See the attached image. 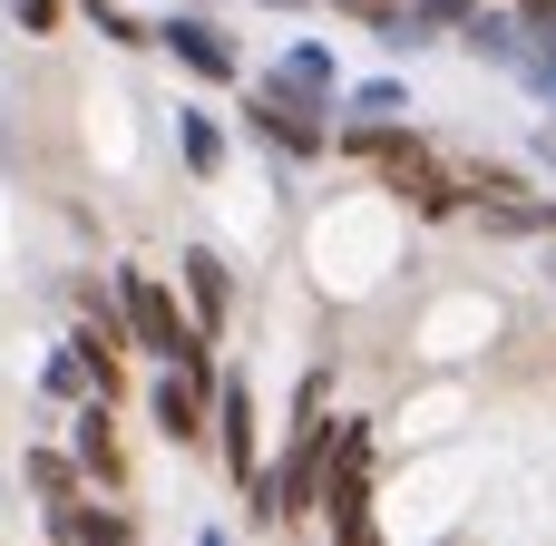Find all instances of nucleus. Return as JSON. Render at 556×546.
Masks as SVG:
<instances>
[{
  "label": "nucleus",
  "mask_w": 556,
  "mask_h": 546,
  "mask_svg": "<svg viewBox=\"0 0 556 546\" xmlns=\"http://www.w3.org/2000/svg\"><path fill=\"white\" fill-rule=\"evenodd\" d=\"M108 303H117V322H127V352H147L156 371H215V342L186 322V303L156 283V274H137V264H117V283H108Z\"/></svg>",
  "instance_id": "nucleus-1"
},
{
  "label": "nucleus",
  "mask_w": 556,
  "mask_h": 546,
  "mask_svg": "<svg viewBox=\"0 0 556 546\" xmlns=\"http://www.w3.org/2000/svg\"><path fill=\"white\" fill-rule=\"evenodd\" d=\"M342 147H352V156H371V166H381V186H391V195H410L420 215H459V176H450V166H440V156L410 137V127H381V117H362Z\"/></svg>",
  "instance_id": "nucleus-2"
},
{
  "label": "nucleus",
  "mask_w": 556,
  "mask_h": 546,
  "mask_svg": "<svg viewBox=\"0 0 556 546\" xmlns=\"http://www.w3.org/2000/svg\"><path fill=\"white\" fill-rule=\"evenodd\" d=\"M323 518H332V546H381V537H371V440H362V430H332V459H323Z\"/></svg>",
  "instance_id": "nucleus-3"
},
{
  "label": "nucleus",
  "mask_w": 556,
  "mask_h": 546,
  "mask_svg": "<svg viewBox=\"0 0 556 546\" xmlns=\"http://www.w3.org/2000/svg\"><path fill=\"white\" fill-rule=\"evenodd\" d=\"M244 127H254V137H274L283 156H323V137H332V127H323V98H313V88H293V78H264V88L244 98Z\"/></svg>",
  "instance_id": "nucleus-4"
},
{
  "label": "nucleus",
  "mask_w": 556,
  "mask_h": 546,
  "mask_svg": "<svg viewBox=\"0 0 556 546\" xmlns=\"http://www.w3.org/2000/svg\"><path fill=\"white\" fill-rule=\"evenodd\" d=\"M147 410H156V430H166L176 449H195V440H205V420H215V371H156Z\"/></svg>",
  "instance_id": "nucleus-5"
},
{
  "label": "nucleus",
  "mask_w": 556,
  "mask_h": 546,
  "mask_svg": "<svg viewBox=\"0 0 556 546\" xmlns=\"http://www.w3.org/2000/svg\"><path fill=\"white\" fill-rule=\"evenodd\" d=\"M68 469L88 479V488H127V449H117V401H88L78 410V440H68Z\"/></svg>",
  "instance_id": "nucleus-6"
},
{
  "label": "nucleus",
  "mask_w": 556,
  "mask_h": 546,
  "mask_svg": "<svg viewBox=\"0 0 556 546\" xmlns=\"http://www.w3.org/2000/svg\"><path fill=\"white\" fill-rule=\"evenodd\" d=\"M20 469H29V498H39V518H49V537L68 546V537H78V518H88V479H78L59 449H29Z\"/></svg>",
  "instance_id": "nucleus-7"
},
{
  "label": "nucleus",
  "mask_w": 556,
  "mask_h": 546,
  "mask_svg": "<svg viewBox=\"0 0 556 546\" xmlns=\"http://www.w3.org/2000/svg\"><path fill=\"white\" fill-rule=\"evenodd\" d=\"M176 274H186V303H195V332L215 342V332H225V313H235V264H225L215 244H186V264H176Z\"/></svg>",
  "instance_id": "nucleus-8"
},
{
  "label": "nucleus",
  "mask_w": 556,
  "mask_h": 546,
  "mask_svg": "<svg viewBox=\"0 0 556 546\" xmlns=\"http://www.w3.org/2000/svg\"><path fill=\"white\" fill-rule=\"evenodd\" d=\"M156 39H166V49H176V68H195V78H215V88L235 78V39H225L215 20H195V10H176V20H166Z\"/></svg>",
  "instance_id": "nucleus-9"
},
{
  "label": "nucleus",
  "mask_w": 556,
  "mask_h": 546,
  "mask_svg": "<svg viewBox=\"0 0 556 546\" xmlns=\"http://www.w3.org/2000/svg\"><path fill=\"white\" fill-rule=\"evenodd\" d=\"M215 449H225L235 488H254V479H264V459H254V401H244V381H225V391H215Z\"/></svg>",
  "instance_id": "nucleus-10"
},
{
  "label": "nucleus",
  "mask_w": 556,
  "mask_h": 546,
  "mask_svg": "<svg viewBox=\"0 0 556 546\" xmlns=\"http://www.w3.org/2000/svg\"><path fill=\"white\" fill-rule=\"evenodd\" d=\"M176 147H186V166H195V176H215V166H225V137H215V117H195V107H186Z\"/></svg>",
  "instance_id": "nucleus-11"
},
{
  "label": "nucleus",
  "mask_w": 556,
  "mask_h": 546,
  "mask_svg": "<svg viewBox=\"0 0 556 546\" xmlns=\"http://www.w3.org/2000/svg\"><path fill=\"white\" fill-rule=\"evenodd\" d=\"M78 20H88L98 39H117V49H147V29H137V20H127L117 0H78Z\"/></svg>",
  "instance_id": "nucleus-12"
},
{
  "label": "nucleus",
  "mask_w": 556,
  "mask_h": 546,
  "mask_svg": "<svg viewBox=\"0 0 556 546\" xmlns=\"http://www.w3.org/2000/svg\"><path fill=\"white\" fill-rule=\"evenodd\" d=\"M10 20H20V29H29V39H49V29H59V20H68V0H10Z\"/></svg>",
  "instance_id": "nucleus-13"
},
{
  "label": "nucleus",
  "mask_w": 556,
  "mask_h": 546,
  "mask_svg": "<svg viewBox=\"0 0 556 546\" xmlns=\"http://www.w3.org/2000/svg\"><path fill=\"white\" fill-rule=\"evenodd\" d=\"M332 10H342V20H371V29L401 39V0H332Z\"/></svg>",
  "instance_id": "nucleus-14"
},
{
  "label": "nucleus",
  "mask_w": 556,
  "mask_h": 546,
  "mask_svg": "<svg viewBox=\"0 0 556 546\" xmlns=\"http://www.w3.org/2000/svg\"><path fill=\"white\" fill-rule=\"evenodd\" d=\"M528 20H538V29H547V20H556V0H528Z\"/></svg>",
  "instance_id": "nucleus-15"
}]
</instances>
